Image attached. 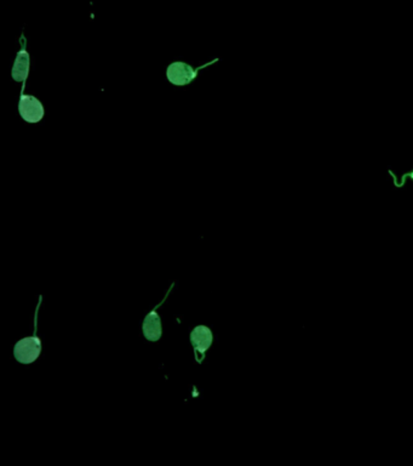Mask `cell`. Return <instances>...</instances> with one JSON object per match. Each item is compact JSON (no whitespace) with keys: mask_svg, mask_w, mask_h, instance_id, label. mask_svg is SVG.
<instances>
[{"mask_svg":"<svg viewBox=\"0 0 413 466\" xmlns=\"http://www.w3.org/2000/svg\"><path fill=\"white\" fill-rule=\"evenodd\" d=\"M42 352V342L39 337H24L15 345V358L23 365H29L37 360Z\"/></svg>","mask_w":413,"mask_h":466,"instance_id":"cell-1","label":"cell"},{"mask_svg":"<svg viewBox=\"0 0 413 466\" xmlns=\"http://www.w3.org/2000/svg\"><path fill=\"white\" fill-rule=\"evenodd\" d=\"M19 112L23 119L28 123H38L44 117L42 102L37 97L26 96L21 93L19 102Z\"/></svg>","mask_w":413,"mask_h":466,"instance_id":"cell-2","label":"cell"},{"mask_svg":"<svg viewBox=\"0 0 413 466\" xmlns=\"http://www.w3.org/2000/svg\"><path fill=\"white\" fill-rule=\"evenodd\" d=\"M200 68L202 67L193 70L190 66L184 62H174L169 66L166 75L174 85H187L197 78V71Z\"/></svg>","mask_w":413,"mask_h":466,"instance_id":"cell-3","label":"cell"},{"mask_svg":"<svg viewBox=\"0 0 413 466\" xmlns=\"http://www.w3.org/2000/svg\"><path fill=\"white\" fill-rule=\"evenodd\" d=\"M29 65H31V60H29V54L26 50V41L22 36V49L19 51L16 61H15L14 68H13V78L16 82H26L28 73H29Z\"/></svg>","mask_w":413,"mask_h":466,"instance_id":"cell-4","label":"cell"},{"mask_svg":"<svg viewBox=\"0 0 413 466\" xmlns=\"http://www.w3.org/2000/svg\"><path fill=\"white\" fill-rule=\"evenodd\" d=\"M213 335L209 328L205 326H199L194 328L193 332L190 333V342L195 350L199 352H205V351L211 347Z\"/></svg>","mask_w":413,"mask_h":466,"instance_id":"cell-5","label":"cell"},{"mask_svg":"<svg viewBox=\"0 0 413 466\" xmlns=\"http://www.w3.org/2000/svg\"><path fill=\"white\" fill-rule=\"evenodd\" d=\"M143 335L149 342H158L161 337V322L156 310L146 316L143 321Z\"/></svg>","mask_w":413,"mask_h":466,"instance_id":"cell-6","label":"cell"},{"mask_svg":"<svg viewBox=\"0 0 413 466\" xmlns=\"http://www.w3.org/2000/svg\"><path fill=\"white\" fill-rule=\"evenodd\" d=\"M407 177H411L413 180V171H411V173H406V174H404V175L401 176V182H398V181H394V185L396 186V187H403V186L405 185V181H406V179Z\"/></svg>","mask_w":413,"mask_h":466,"instance_id":"cell-7","label":"cell"}]
</instances>
